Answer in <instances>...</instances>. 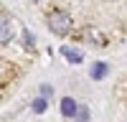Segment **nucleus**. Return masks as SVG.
Returning a JSON list of instances; mask_svg holds the SVG:
<instances>
[{"label":"nucleus","mask_w":127,"mask_h":122,"mask_svg":"<svg viewBox=\"0 0 127 122\" xmlns=\"http://www.w3.org/2000/svg\"><path fill=\"white\" fill-rule=\"evenodd\" d=\"M48 28L54 30V33L64 36V33H69V28H71V18L66 13H54V15L48 18Z\"/></svg>","instance_id":"f257e3e1"},{"label":"nucleus","mask_w":127,"mask_h":122,"mask_svg":"<svg viewBox=\"0 0 127 122\" xmlns=\"http://www.w3.org/2000/svg\"><path fill=\"white\" fill-rule=\"evenodd\" d=\"M13 38V28H10V20L0 18V43H10Z\"/></svg>","instance_id":"f03ea898"},{"label":"nucleus","mask_w":127,"mask_h":122,"mask_svg":"<svg viewBox=\"0 0 127 122\" xmlns=\"http://www.w3.org/2000/svg\"><path fill=\"white\" fill-rule=\"evenodd\" d=\"M76 107H79V104H76L71 97H64V99H61V115H64V117H74Z\"/></svg>","instance_id":"7ed1b4c3"},{"label":"nucleus","mask_w":127,"mask_h":122,"mask_svg":"<svg viewBox=\"0 0 127 122\" xmlns=\"http://www.w3.org/2000/svg\"><path fill=\"white\" fill-rule=\"evenodd\" d=\"M107 76V64H97L92 69V79H104Z\"/></svg>","instance_id":"20e7f679"},{"label":"nucleus","mask_w":127,"mask_h":122,"mask_svg":"<svg viewBox=\"0 0 127 122\" xmlns=\"http://www.w3.org/2000/svg\"><path fill=\"white\" fill-rule=\"evenodd\" d=\"M64 51V56H66L69 61H81V54L79 51H71V48H61Z\"/></svg>","instance_id":"39448f33"},{"label":"nucleus","mask_w":127,"mask_h":122,"mask_svg":"<svg viewBox=\"0 0 127 122\" xmlns=\"http://www.w3.org/2000/svg\"><path fill=\"white\" fill-rule=\"evenodd\" d=\"M33 109H36V115H43V112H46V99H36Z\"/></svg>","instance_id":"423d86ee"},{"label":"nucleus","mask_w":127,"mask_h":122,"mask_svg":"<svg viewBox=\"0 0 127 122\" xmlns=\"http://www.w3.org/2000/svg\"><path fill=\"white\" fill-rule=\"evenodd\" d=\"M74 115H79V122H84V120L89 117V112L84 109V107H76V112H74Z\"/></svg>","instance_id":"0eeeda50"}]
</instances>
